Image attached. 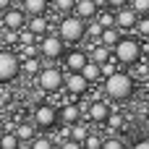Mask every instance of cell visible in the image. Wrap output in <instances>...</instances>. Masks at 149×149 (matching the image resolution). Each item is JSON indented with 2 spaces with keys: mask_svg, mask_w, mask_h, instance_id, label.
I'll return each instance as SVG.
<instances>
[{
  "mask_svg": "<svg viewBox=\"0 0 149 149\" xmlns=\"http://www.w3.org/2000/svg\"><path fill=\"white\" fill-rule=\"evenodd\" d=\"M3 39H5V45H18V29H5Z\"/></svg>",
  "mask_w": 149,
  "mask_h": 149,
  "instance_id": "obj_33",
  "label": "cell"
},
{
  "mask_svg": "<svg viewBox=\"0 0 149 149\" xmlns=\"http://www.w3.org/2000/svg\"><path fill=\"white\" fill-rule=\"evenodd\" d=\"M13 5V0H0V10H5V8H10Z\"/></svg>",
  "mask_w": 149,
  "mask_h": 149,
  "instance_id": "obj_39",
  "label": "cell"
},
{
  "mask_svg": "<svg viewBox=\"0 0 149 149\" xmlns=\"http://www.w3.org/2000/svg\"><path fill=\"white\" fill-rule=\"evenodd\" d=\"M0 24H3V29H24L26 26V13H24V8L18 5V8H5L3 13H0Z\"/></svg>",
  "mask_w": 149,
  "mask_h": 149,
  "instance_id": "obj_6",
  "label": "cell"
},
{
  "mask_svg": "<svg viewBox=\"0 0 149 149\" xmlns=\"http://www.w3.org/2000/svg\"><path fill=\"white\" fill-rule=\"evenodd\" d=\"M102 147H105V149H123L126 144H123L120 139H115V136H113V139H107V141H105Z\"/></svg>",
  "mask_w": 149,
  "mask_h": 149,
  "instance_id": "obj_36",
  "label": "cell"
},
{
  "mask_svg": "<svg viewBox=\"0 0 149 149\" xmlns=\"http://www.w3.org/2000/svg\"><path fill=\"white\" fill-rule=\"evenodd\" d=\"M105 94L110 100H128L134 94V79L128 73L113 71L110 76H105Z\"/></svg>",
  "mask_w": 149,
  "mask_h": 149,
  "instance_id": "obj_1",
  "label": "cell"
},
{
  "mask_svg": "<svg viewBox=\"0 0 149 149\" xmlns=\"http://www.w3.org/2000/svg\"><path fill=\"white\" fill-rule=\"evenodd\" d=\"M21 8H24V13L37 16V13H45V10H47V0H24Z\"/></svg>",
  "mask_w": 149,
  "mask_h": 149,
  "instance_id": "obj_16",
  "label": "cell"
},
{
  "mask_svg": "<svg viewBox=\"0 0 149 149\" xmlns=\"http://www.w3.org/2000/svg\"><path fill=\"white\" fill-rule=\"evenodd\" d=\"M21 71H24L26 76H37V73L42 71V65H39L37 55H31V58H21Z\"/></svg>",
  "mask_w": 149,
  "mask_h": 149,
  "instance_id": "obj_18",
  "label": "cell"
},
{
  "mask_svg": "<svg viewBox=\"0 0 149 149\" xmlns=\"http://www.w3.org/2000/svg\"><path fill=\"white\" fill-rule=\"evenodd\" d=\"M58 34L63 37V42H81L84 37H86V21L81 18V16H71V13H65L63 16V21H60V26H58Z\"/></svg>",
  "mask_w": 149,
  "mask_h": 149,
  "instance_id": "obj_2",
  "label": "cell"
},
{
  "mask_svg": "<svg viewBox=\"0 0 149 149\" xmlns=\"http://www.w3.org/2000/svg\"><path fill=\"white\" fill-rule=\"evenodd\" d=\"M26 29H29V31H34L37 37H42V34H47V31H50V21H47V16H45V13H37V16H31V18H29Z\"/></svg>",
  "mask_w": 149,
  "mask_h": 149,
  "instance_id": "obj_13",
  "label": "cell"
},
{
  "mask_svg": "<svg viewBox=\"0 0 149 149\" xmlns=\"http://www.w3.org/2000/svg\"><path fill=\"white\" fill-rule=\"evenodd\" d=\"M97 21L102 24V29H107V26H115V16H113L110 10H102V13L97 16Z\"/></svg>",
  "mask_w": 149,
  "mask_h": 149,
  "instance_id": "obj_28",
  "label": "cell"
},
{
  "mask_svg": "<svg viewBox=\"0 0 149 149\" xmlns=\"http://www.w3.org/2000/svg\"><path fill=\"white\" fill-rule=\"evenodd\" d=\"M136 149H149V139H144V141H136Z\"/></svg>",
  "mask_w": 149,
  "mask_h": 149,
  "instance_id": "obj_38",
  "label": "cell"
},
{
  "mask_svg": "<svg viewBox=\"0 0 149 149\" xmlns=\"http://www.w3.org/2000/svg\"><path fill=\"white\" fill-rule=\"evenodd\" d=\"M73 10H76V16H81L84 21H89V18L97 16V0H76Z\"/></svg>",
  "mask_w": 149,
  "mask_h": 149,
  "instance_id": "obj_14",
  "label": "cell"
},
{
  "mask_svg": "<svg viewBox=\"0 0 149 149\" xmlns=\"http://www.w3.org/2000/svg\"><path fill=\"white\" fill-rule=\"evenodd\" d=\"M144 63H147V65H149V55H147V60H144Z\"/></svg>",
  "mask_w": 149,
  "mask_h": 149,
  "instance_id": "obj_42",
  "label": "cell"
},
{
  "mask_svg": "<svg viewBox=\"0 0 149 149\" xmlns=\"http://www.w3.org/2000/svg\"><path fill=\"white\" fill-rule=\"evenodd\" d=\"M86 34H89V37H97V39H100V34H102V24H100V21H92V18H89Z\"/></svg>",
  "mask_w": 149,
  "mask_h": 149,
  "instance_id": "obj_31",
  "label": "cell"
},
{
  "mask_svg": "<svg viewBox=\"0 0 149 149\" xmlns=\"http://www.w3.org/2000/svg\"><path fill=\"white\" fill-rule=\"evenodd\" d=\"M131 3V8L139 13V16H147L149 13V0H128Z\"/></svg>",
  "mask_w": 149,
  "mask_h": 149,
  "instance_id": "obj_27",
  "label": "cell"
},
{
  "mask_svg": "<svg viewBox=\"0 0 149 149\" xmlns=\"http://www.w3.org/2000/svg\"><path fill=\"white\" fill-rule=\"evenodd\" d=\"M81 73L89 79V84H92V81H97V79H102V73H100V63H94V60H86V63H84V68H81Z\"/></svg>",
  "mask_w": 149,
  "mask_h": 149,
  "instance_id": "obj_20",
  "label": "cell"
},
{
  "mask_svg": "<svg viewBox=\"0 0 149 149\" xmlns=\"http://www.w3.org/2000/svg\"><path fill=\"white\" fill-rule=\"evenodd\" d=\"M89 60H94V63H105V60H110V47H107V45H97V47L89 52Z\"/></svg>",
  "mask_w": 149,
  "mask_h": 149,
  "instance_id": "obj_21",
  "label": "cell"
},
{
  "mask_svg": "<svg viewBox=\"0 0 149 149\" xmlns=\"http://www.w3.org/2000/svg\"><path fill=\"white\" fill-rule=\"evenodd\" d=\"M86 134H89V131H86V126H84V123H79V120H76V123L71 126V139L84 141V139H86Z\"/></svg>",
  "mask_w": 149,
  "mask_h": 149,
  "instance_id": "obj_24",
  "label": "cell"
},
{
  "mask_svg": "<svg viewBox=\"0 0 149 149\" xmlns=\"http://www.w3.org/2000/svg\"><path fill=\"white\" fill-rule=\"evenodd\" d=\"M102 144H105V141H102L100 136H94V134H86V139L81 141L84 149H102Z\"/></svg>",
  "mask_w": 149,
  "mask_h": 149,
  "instance_id": "obj_25",
  "label": "cell"
},
{
  "mask_svg": "<svg viewBox=\"0 0 149 149\" xmlns=\"http://www.w3.org/2000/svg\"><path fill=\"white\" fill-rule=\"evenodd\" d=\"M13 3H16V5H21V3H24V0H13Z\"/></svg>",
  "mask_w": 149,
  "mask_h": 149,
  "instance_id": "obj_40",
  "label": "cell"
},
{
  "mask_svg": "<svg viewBox=\"0 0 149 149\" xmlns=\"http://www.w3.org/2000/svg\"><path fill=\"white\" fill-rule=\"evenodd\" d=\"M34 39H37V34H34V31H29V29H26V31H21V29H18V45H29V42H34Z\"/></svg>",
  "mask_w": 149,
  "mask_h": 149,
  "instance_id": "obj_34",
  "label": "cell"
},
{
  "mask_svg": "<svg viewBox=\"0 0 149 149\" xmlns=\"http://www.w3.org/2000/svg\"><path fill=\"white\" fill-rule=\"evenodd\" d=\"M107 115H110V105L107 102H92L89 105V120L92 123H105L107 120Z\"/></svg>",
  "mask_w": 149,
  "mask_h": 149,
  "instance_id": "obj_12",
  "label": "cell"
},
{
  "mask_svg": "<svg viewBox=\"0 0 149 149\" xmlns=\"http://www.w3.org/2000/svg\"><path fill=\"white\" fill-rule=\"evenodd\" d=\"M21 73V58L13 52V50H0V84H8L13 81L16 76Z\"/></svg>",
  "mask_w": 149,
  "mask_h": 149,
  "instance_id": "obj_4",
  "label": "cell"
},
{
  "mask_svg": "<svg viewBox=\"0 0 149 149\" xmlns=\"http://www.w3.org/2000/svg\"><path fill=\"white\" fill-rule=\"evenodd\" d=\"M21 58H31V55H39V50H37V45L34 42H29V45H21Z\"/></svg>",
  "mask_w": 149,
  "mask_h": 149,
  "instance_id": "obj_32",
  "label": "cell"
},
{
  "mask_svg": "<svg viewBox=\"0 0 149 149\" xmlns=\"http://www.w3.org/2000/svg\"><path fill=\"white\" fill-rule=\"evenodd\" d=\"M21 147V139L16 136V131H5L0 136V149H18Z\"/></svg>",
  "mask_w": 149,
  "mask_h": 149,
  "instance_id": "obj_19",
  "label": "cell"
},
{
  "mask_svg": "<svg viewBox=\"0 0 149 149\" xmlns=\"http://www.w3.org/2000/svg\"><path fill=\"white\" fill-rule=\"evenodd\" d=\"M131 79H149V65H147V63H141V65H136V63H134Z\"/></svg>",
  "mask_w": 149,
  "mask_h": 149,
  "instance_id": "obj_26",
  "label": "cell"
},
{
  "mask_svg": "<svg viewBox=\"0 0 149 149\" xmlns=\"http://www.w3.org/2000/svg\"><path fill=\"white\" fill-rule=\"evenodd\" d=\"M105 123H107V128H110V136H113V131H120V128L126 126V118H123L120 113H110Z\"/></svg>",
  "mask_w": 149,
  "mask_h": 149,
  "instance_id": "obj_22",
  "label": "cell"
},
{
  "mask_svg": "<svg viewBox=\"0 0 149 149\" xmlns=\"http://www.w3.org/2000/svg\"><path fill=\"white\" fill-rule=\"evenodd\" d=\"M63 86L68 89V94H84L89 89V79L81 71H68L63 76Z\"/></svg>",
  "mask_w": 149,
  "mask_h": 149,
  "instance_id": "obj_8",
  "label": "cell"
},
{
  "mask_svg": "<svg viewBox=\"0 0 149 149\" xmlns=\"http://www.w3.org/2000/svg\"><path fill=\"white\" fill-rule=\"evenodd\" d=\"M63 71L60 68H45V71H39L37 73V81H39V89L42 92H58L60 86H63Z\"/></svg>",
  "mask_w": 149,
  "mask_h": 149,
  "instance_id": "obj_5",
  "label": "cell"
},
{
  "mask_svg": "<svg viewBox=\"0 0 149 149\" xmlns=\"http://www.w3.org/2000/svg\"><path fill=\"white\" fill-rule=\"evenodd\" d=\"M86 60H89V55H86L84 50H71V52L63 55V65H65V71H81Z\"/></svg>",
  "mask_w": 149,
  "mask_h": 149,
  "instance_id": "obj_11",
  "label": "cell"
},
{
  "mask_svg": "<svg viewBox=\"0 0 149 149\" xmlns=\"http://www.w3.org/2000/svg\"><path fill=\"white\" fill-rule=\"evenodd\" d=\"M63 37L60 34H42V45H39V52L45 58H60L63 55Z\"/></svg>",
  "mask_w": 149,
  "mask_h": 149,
  "instance_id": "obj_7",
  "label": "cell"
},
{
  "mask_svg": "<svg viewBox=\"0 0 149 149\" xmlns=\"http://www.w3.org/2000/svg\"><path fill=\"white\" fill-rule=\"evenodd\" d=\"M134 29H136L139 34H144V37H149V13H147V16H141V18L136 21V26H134Z\"/></svg>",
  "mask_w": 149,
  "mask_h": 149,
  "instance_id": "obj_29",
  "label": "cell"
},
{
  "mask_svg": "<svg viewBox=\"0 0 149 149\" xmlns=\"http://www.w3.org/2000/svg\"><path fill=\"white\" fill-rule=\"evenodd\" d=\"M136 21H139V13L134 8H128V5L118 8V13H115V26L118 29H134Z\"/></svg>",
  "mask_w": 149,
  "mask_h": 149,
  "instance_id": "obj_10",
  "label": "cell"
},
{
  "mask_svg": "<svg viewBox=\"0 0 149 149\" xmlns=\"http://www.w3.org/2000/svg\"><path fill=\"white\" fill-rule=\"evenodd\" d=\"M16 136H18L21 141H31V139H34V126H26V123L16 126Z\"/></svg>",
  "mask_w": 149,
  "mask_h": 149,
  "instance_id": "obj_23",
  "label": "cell"
},
{
  "mask_svg": "<svg viewBox=\"0 0 149 149\" xmlns=\"http://www.w3.org/2000/svg\"><path fill=\"white\" fill-rule=\"evenodd\" d=\"M118 39H120V31H118L115 26H107V29H102V34H100V42H102V45H107L110 50L115 47V42H118Z\"/></svg>",
  "mask_w": 149,
  "mask_h": 149,
  "instance_id": "obj_17",
  "label": "cell"
},
{
  "mask_svg": "<svg viewBox=\"0 0 149 149\" xmlns=\"http://www.w3.org/2000/svg\"><path fill=\"white\" fill-rule=\"evenodd\" d=\"M113 55H115L118 63H123V65H134V63H139L141 45H139L136 39H131V37H120V39L115 42V47H113Z\"/></svg>",
  "mask_w": 149,
  "mask_h": 149,
  "instance_id": "obj_3",
  "label": "cell"
},
{
  "mask_svg": "<svg viewBox=\"0 0 149 149\" xmlns=\"http://www.w3.org/2000/svg\"><path fill=\"white\" fill-rule=\"evenodd\" d=\"M110 8H123V5H128V0H105Z\"/></svg>",
  "mask_w": 149,
  "mask_h": 149,
  "instance_id": "obj_37",
  "label": "cell"
},
{
  "mask_svg": "<svg viewBox=\"0 0 149 149\" xmlns=\"http://www.w3.org/2000/svg\"><path fill=\"white\" fill-rule=\"evenodd\" d=\"M3 134H5V128H3V126H0V136H3Z\"/></svg>",
  "mask_w": 149,
  "mask_h": 149,
  "instance_id": "obj_41",
  "label": "cell"
},
{
  "mask_svg": "<svg viewBox=\"0 0 149 149\" xmlns=\"http://www.w3.org/2000/svg\"><path fill=\"white\" fill-rule=\"evenodd\" d=\"M58 120H60V115H58V110H55L52 105H39V107L34 110V123H37L39 128H55Z\"/></svg>",
  "mask_w": 149,
  "mask_h": 149,
  "instance_id": "obj_9",
  "label": "cell"
},
{
  "mask_svg": "<svg viewBox=\"0 0 149 149\" xmlns=\"http://www.w3.org/2000/svg\"><path fill=\"white\" fill-rule=\"evenodd\" d=\"M73 5H76V0H55V8L65 16V13H71L73 10Z\"/></svg>",
  "mask_w": 149,
  "mask_h": 149,
  "instance_id": "obj_30",
  "label": "cell"
},
{
  "mask_svg": "<svg viewBox=\"0 0 149 149\" xmlns=\"http://www.w3.org/2000/svg\"><path fill=\"white\" fill-rule=\"evenodd\" d=\"M58 115H60L68 126H73V123L79 120V115H81V107H79V105H63V110H60Z\"/></svg>",
  "mask_w": 149,
  "mask_h": 149,
  "instance_id": "obj_15",
  "label": "cell"
},
{
  "mask_svg": "<svg viewBox=\"0 0 149 149\" xmlns=\"http://www.w3.org/2000/svg\"><path fill=\"white\" fill-rule=\"evenodd\" d=\"M31 147L34 149H50L52 141H50V139H31Z\"/></svg>",
  "mask_w": 149,
  "mask_h": 149,
  "instance_id": "obj_35",
  "label": "cell"
}]
</instances>
